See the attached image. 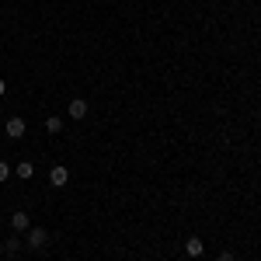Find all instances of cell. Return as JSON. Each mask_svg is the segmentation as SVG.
I'll return each mask as SVG.
<instances>
[{"label": "cell", "instance_id": "obj_1", "mask_svg": "<svg viewBox=\"0 0 261 261\" xmlns=\"http://www.w3.org/2000/svg\"><path fill=\"white\" fill-rule=\"evenodd\" d=\"M4 133H7L11 140H21V136L28 133V125H24V119H21V115H11V119H7V125H4Z\"/></svg>", "mask_w": 261, "mask_h": 261}, {"label": "cell", "instance_id": "obj_2", "mask_svg": "<svg viewBox=\"0 0 261 261\" xmlns=\"http://www.w3.org/2000/svg\"><path fill=\"white\" fill-rule=\"evenodd\" d=\"M45 244H49V230H42V226H32V230H28V247H32V251H42Z\"/></svg>", "mask_w": 261, "mask_h": 261}, {"label": "cell", "instance_id": "obj_3", "mask_svg": "<svg viewBox=\"0 0 261 261\" xmlns=\"http://www.w3.org/2000/svg\"><path fill=\"white\" fill-rule=\"evenodd\" d=\"M66 181H70V171H66L63 164H56V167L49 171V185H53V188H63Z\"/></svg>", "mask_w": 261, "mask_h": 261}, {"label": "cell", "instance_id": "obj_4", "mask_svg": "<svg viewBox=\"0 0 261 261\" xmlns=\"http://www.w3.org/2000/svg\"><path fill=\"white\" fill-rule=\"evenodd\" d=\"M11 230H14V233H28V230H32L28 213H11Z\"/></svg>", "mask_w": 261, "mask_h": 261}, {"label": "cell", "instance_id": "obj_5", "mask_svg": "<svg viewBox=\"0 0 261 261\" xmlns=\"http://www.w3.org/2000/svg\"><path fill=\"white\" fill-rule=\"evenodd\" d=\"M202 251H205V244H202L199 237H188V241H185V254H188V258H199Z\"/></svg>", "mask_w": 261, "mask_h": 261}, {"label": "cell", "instance_id": "obj_6", "mask_svg": "<svg viewBox=\"0 0 261 261\" xmlns=\"http://www.w3.org/2000/svg\"><path fill=\"white\" fill-rule=\"evenodd\" d=\"M66 112H70V119H84V115H87V105H84V98H73Z\"/></svg>", "mask_w": 261, "mask_h": 261}, {"label": "cell", "instance_id": "obj_7", "mask_svg": "<svg viewBox=\"0 0 261 261\" xmlns=\"http://www.w3.org/2000/svg\"><path fill=\"white\" fill-rule=\"evenodd\" d=\"M14 174H18V178H24V181H28V178H32V174H35V164H32V161H21L18 167H14Z\"/></svg>", "mask_w": 261, "mask_h": 261}, {"label": "cell", "instance_id": "obj_8", "mask_svg": "<svg viewBox=\"0 0 261 261\" xmlns=\"http://www.w3.org/2000/svg\"><path fill=\"white\" fill-rule=\"evenodd\" d=\"M45 133H53V136L63 133V119H60V115H49V119H45Z\"/></svg>", "mask_w": 261, "mask_h": 261}, {"label": "cell", "instance_id": "obj_9", "mask_svg": "<svg viewBox=\"0 0 261 261\" xmlns=\"http://www.w3.org/2000/svg\"><path fill=\"white\" fill-rule=\"evenodd\" d=\"M18 251H21L18 237H7V241H4V254H18Z\"/></svg>", "mask_w": 261, "mask_h": 261}, {"label": "cell", "instance_id": "obj_10", "mask_svg": "<svg viewBox=\"0 0 261 261\" xmlns=\"http://www.w3.org/2000/svg\"><path fill=\"white\" fill-rule=\"evenodd\" d=\"M11 178V167H7V161H0V185Z\"/></svg>", "mask_w": 261, "mask_h": 261}, {"label": "cell", "instance_id": "obj_11", "mask_svg": "<svg viewBox=\"0 0 261 261\" xmlns=\"http://www.w3.org/2000/svg\"><path fill=\"white\" fill-rule=\"evenodd\" d=\"M216 261H233V254H230V251H223V254H220Z\"/></svg>", "mask_w": 261, "mask_h": 261}, {"label": "cell", "instance_id": "obj_12", "mask_svg": "<svg viewBox=\"0 0 261 261\" xmlns=\"http://www.w3.org/2000/svg\"><path fill=\"white\" fill-rule=\"evenodd\" d=\"M4 94H7V81L0 77V98H4Z\"/></svg>", "mask_w": 261, "mask_h": 261}, {"label": "cell", "instance_id": "obj_13", "mask_svg": "<svg viewBox=\"0 0 261 261\" xmlns=\"http://www.w3.org/2000/svg\"><path fill=\"white\" fill-rule=\"evenodd\" d=\"M233 261H237V258H233Z\"/></svg>", "mask_w": 261, "mask_h": 261}]
</instances>
